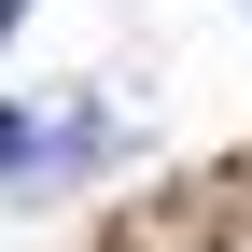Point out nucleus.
Here are the masks:
<instances>
[{
    "instance_id": "f257e3e1",
    "label": "nucleus",
    "mask_w": 252,
    "mask_h": 252,
    "mask_svg": "<svg viewBox=\"0 0 252 252\" xmlns=\"http://www.w3.org/2000/svg\"><path fill=\"white\" fill-rule=\"evenodd\" d=\"M14 14H28V0H0V42H14Z\"/></svg>"
}]
</instances>
